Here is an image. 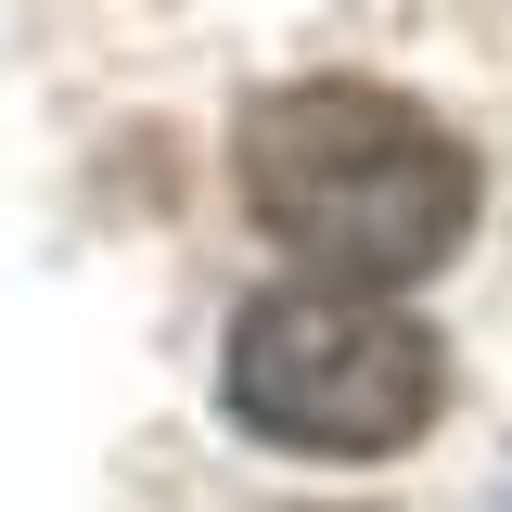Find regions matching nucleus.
Here are the masks:
<instances>
[{"mask_svg": "<svg viewBox=\"0 0 512 512\" xmlns=\"http://www.w3.org/2000/svg\"><path fill=\"white\" fill-rule=\"evenodd\" d=\"M244 205L320 282H423L474 231V154L372 77H308L244 116Z\"/></svg>", "mask_w": 512, "mask_h": 512, "instance_id": "1", "label": "nucleus"}, {"mask_svg": "<svg viewBox=\"0 0 512 512\" xmlns=\"http://www.w3.org/2000/svg\"><path fill=\"white\" fill-rule=\"evenodd\" d=\"M231 423L269 448H333V461H372L410 448L436 423V333L423 320L372 308V282H282L231 320V359H218Z\"/></svg>", "mask_w": 512, "mask_h": 512, "instance_id": "2", "label": "nucleus"}]
</instances>
